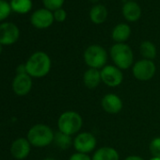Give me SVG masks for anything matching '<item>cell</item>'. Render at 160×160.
Masks as SVG:
<instances>
[{
  "mask_svg": "<svg viewBox=\"0 0 160 160\" xmlns=\"http://www.w3.org/2000/svg\"><path fill=\"white\" fill-rule=\"evenodd\" d=\"M28 74L31 77L41 78L45 76L51 69L50 57L42 51L32 54L26 62Z\"/></svg>",
  "mask_w": 160,
  "mask_h": 160,
  "instance_id": "cell-1",
  "label": "cell"
},
{
  "mask_svg": "<svg viewBox=\"0 0 160 160\" xmlns=\"http://www.w3.org/2000/svg\"><path fill=\"white\" fill-rule=\"evenodd\" d=\"M55 133L45 124H35L28 132V140L34 147H46L54 141Z\"/></svg>",
  "mask_w": 160,
  "mask_h": 160,
  "instance_id": "cell-2",
  "label": "cell"
},
{
  "mask_svg": "<svg viewBox=\"0 0 160 160\" xmlns=\"http://www.w3.org/2000/svg\"><path fill=\"white\" fill-rule=\"evenodd\" d=\"M83 126V119L79 113L75 111H65L58 120V131L69 136L76 135Z\"/></svg>",
  "mask_w": 160,
  "mask_h": 160,
  "instance_id": "cell-3",
  "label": "cell"
},
{
  "mask_svg": "<svg viewBox=\"0 0 160 160\" xmlns=\"http://www.w3.org/2000/svg\"><path fill=\"white\" fill-rule=\"evenodd\" d=\"M110 57L116 67L126 70L133 65L134 53L126 43H115L110 48Z\"/></svg>",
  "mask_w": 160,
  "mask_h": 160,
  "instance_id": "cell-4",
  "label": "cell"
},
{
  "mask_svg": "<svg viewBox=\"0 0 160 160\" xmlns=\"http://www.w3.org/2000/svg\"><path fill=\"white\" fill-rule=\"evenodd\" d=\"M84 60L90 68L101 70L107 64L108 53L103 46L92 44L85 50Z\"/></svg>",
  "mask_w": 160,
  "mask_h": 160,
  "instance_id": "cell-5",
  "label": "cell"
},
{
  "mask_svg": "<svg viewBox=\"0 0 160 160\" xmlns=\"http://www.w3.org/2000/svg\"><path fill=\"white\" fill-rule=\"evenodd\" d=\"M97 140L93 134L90 132H82L77 134L73 138L72 146L77 152L89 154L96 148Z\"/></svg>",
  "mask_w": 160,
  "mask_h": 160,
  "instance_id": "cell-6",
  "label": "cell"
},
{
  "mask_svg": "<svg viewBox=\"0 0 160 160\" xmlns=\"http://www.w3.org/2000/svg\"><path fill=\"white\" fill-rule=\"evenodd\" d=\"M156 67L152 60L150 59H140L137 61L132 69L134 76L140 81H148L152 79L155 73Z\"/></svg>",
  "mask_w": 160,
  "mask_h": 160,
  "instance_id": "cell-7",
  "label": "cell"
},
{
  "mask_svg": "<svg viewBox=\"0 0 160 160\" xmlns=\"http://www.w3.org/2000/svg\"><path fill=\"white\" fill-rule=\"evenodd\" d=\"M100 72L102 82L111 88L120 86L123 80L122 70L115 65H106L100 70Z\"/></svg>",
  "mask_w": 160,
  "mask_h": 160,
  "instance_id": "cell-8",
  "label": "cell"
},
{
  "mask_svg": "<svg viewBox=\"0 0 160 160\" xmlns=\"http://www.w3.org/2000/svg\"><path fill=\"white\" fill-rule=\"evenodd\" d=\"M20 37L18 27L11 22L0 24V43L2 45H12L15 43Z\"/></svg>",
  "mask_w": 160,
  "mask_h": 160,
  "instance_id": "cell-9",
  "label": "cell"
},
{
  "mask_svg": "<svg viewBox=\"0 0 160 160\" xmlns=\"http://www.w3.org/2000/svg\"><path fill=\"white\" fill-rule=\"evenodd\" d=\"M54 14L47 9H39L35 11L30 17L32 26L38 29H45L52 26L54 23Z\"/></svg>",
  "mask_w": 160,
  "mask_h": 160,
  "instance_id": "cell-10",
  "label": "cell"
},
{
  "mask_svg": "<svg viewBox=\"0 0 160 160\" xmlns=\"http://www.w3.org/2000/svg\"><path fill=\"white\" fill-rule=\"evenodd\" d=\"M32 79L28 73L26 74H16L12 81V90L15 94L19 96H25L31 91Z\"/></svg>",
  "mask_w": 160,
  "mask_h": 160,
  "instance_id": "cell-11",
  "label": "cell"
},
{
  "mask_svg": "<svg viewBox=\"0 0 160 160\" xmlns=\"http://www.w3.org/2000/svg\"><path fill=\"white\" fill-rule=\"evenodd\" d=\"M31 149V144L28 138H20L15 139L11 146V152L15 159L23 160L28 156Z\"/></svg>",
  "mask_w": 160,
  "mask_h": 160,
  "instance_id": "cell-12",
  "label": "cell"
},
{
  "mask_svg": "<svg viewBox=\"0 0 160 160\" xmlns=\"http://www.w3.org/2000/svg\"><path fill=\"white\" fill-rule=\"evenodd\" d=\"M101 104H102L103 109L107 113H109V114H117L122 108V99L114 93L106 94L103 97Z\"/></svg>",
  "mask_w": 160,
  "mask_h": 160,
  "instance_id": "cell-13",
  "label": "cell"
},
{
  "mask_svg": "<svg viewBox=\"0 0 160 160\" xmlns=\"http://www.w3.org/2000/svg\"><path fill=\"white\" fill-rule=\"evenodd\" d=\"M122 15L128 22H136L141 16V9L135 1H127L122 6Z\"/></svg>",
  "mask_w": 160,
  "mask_h": 160,
  "instance_id": "cell-14",
  "label": "cell"
},
{
  "mask_svg": "<svg viewBox=\"0 0 160 160\" xmlns=\"http://www.w3.org/2000/svg\"><path fill=\"white\" fill-rule=\"evenodd\" d=\"M83 82L84 85L89 89H95L102 82L101 72L98 69L90 68L88 69L83 75Z\"/></svg>",
  "mask_w": 160,
  "mask_h": 160,
  "instance_id": "cell-15",
  "label": "cell"
},
{
  "mask_svg": "<svg viewBox=\"0 0 160 160\" xmlns=\"http://www.w3.org/2000/svg\"><path fill=\"white\" fill-rule=\"evenodd\" d=\"M131 35V28L127 24H118L112 30L111 37L116 43H124Z\"/></svg>",
  "mask_w": 160,
  "mask_h": 160,
  "instance_id": "cell-16",
  "label": "cell"
},
{
  "mask_svg": "<svg viewBox=\"0 0 160 160\" xmlns=\"http://www.w3.org/2000/svg\"><path fill=\"white\" fill-rule=\"evenodd\" d=\"M92 160H120L117 150L112 147H101L96 150L92 157Z\"/></svg>",
  "mask_w": 160,
  "mask_h": 160,
  "instance_id": "cell-17",
  "label": "cell"
},
{
  "mask_svg": "<svg viewBox=\"0 0 160 160\" xmlns=\"http://www.w3.org/2000/svg\"><path fill=\"white\" fill-rule=\"evenodd\" d=\"M108 10L104 5H95L90 11V19L96 25L103 24L108 18Z\"/></svg>",
  "mask_w": 160,
  "mask_h": 160,
  "instance_id": "cell-18",
  "label": "cell"
},
{
  "mask_svg": "<svg viewBox=\"0 0 160 160\" xmlns=\"http://www.w3.org/2000/svg\"><path fill=\"white\" fill-rule=\"evenodd\" d=\"M10 4L12 10L19 14H26L32 9L31 0H11Z\"/></svg>",
  "mask_w": 160,
  "mask_h": 160,
  "instance_id": "cell-19",
  "label": "cell"
},
{
  "mask_svg": "<svg viewBox=\"0 0 160 160\" xmlns=\"http://www.w3.org/2000/svg\"><path fill=\"white\" fill-rule=\"evenodd\" d=\"M54 142L55 144L62 150H66L68 148H70L72 143H73V138H72V136H69L65 133H62L60 131L55 133V137H54Z\"/></svg>",
  "mask_w": 160,
  "mask_h": 160,
  "instance_id": "cell-20",
  "label": "cell"
},
{
  "mask_svg": "<svg viewBox=\"0 0 160 160\" xmlns=\"http://www.w3.org/2000/svg\"><path fill=\"white\" fill-rule=\"evenodd\" d=\"M139 51L143 58L150 59V60H152L156 57V53H157L155 45L150 41L142 42L139 46Z\"/></svg>",
  "mask_w": 160,
  "mask_h": 160,
  "instance_id": "cell-21",
  "label": "cell"
},
{
  "mask_svg": "<svg viewBox=\"0 0 160 160\" xmlns=\"http://www.w3.org/2000/svg\"><path fill=\"white\" fill-rule=\"evenodd\" d=\"M12 11V10L9 2H7L6 0H0V22L7 19Z\"/></svg>",
  "mask_w": 160,
  "mask_h": 160,
  "instance_id": "cell-22",
  "label": "cell"
},
{
  "mask_svg": "<svg viewBox=\"0 0 160 160\" xmlns=\"http://www.w3.org/2000/svg\"><path fill=\"white\" fill-rule=\"evenodd\" d=\"M64 1L65 0H42V3L45 9L54 12L55 11L62 8Z\"/></svg>",
  "mask_w": 160,
  "mask_h": 160,
  "instance_id": "cell-23",
  "label": "cell"
},
{
  "mask_svg": "<svg viewBox=\"0 0 160 160\" xmlns=\"http://www.w3.org/2000/svg\"><path fill=\"white\" fill-rule=\"evenodd\" d=\"M150 152L152 157H159L160 158V137L154 138L149 146Z\"/></svg>",
  "mask_w": 160,
  "mask_h": 160,
  "instance_id": "cell-24",
  "label": "cell"
},
{
  "mask_svg": "<svg viewBox=\"0 0 160 160\" xmlns=\"http://www.w3.org/2000/svg\"><path fill=\"white\" fill-rule=\"evenodd\" d=\"M53 14H54V19H55V21L59 22V23L64 22V21L66 20V18H67L66 11L63 10L62 8H61V9H58V10H57V11H55V12H53Z\"/></svg>",
  "mask_w": 160,
  "mask_h": 160,
  "instance_id": "cell-25",
  "label": "cell"
},
{
  "mask_svg": "<svg viewBox=\"0 0 160 160\" xmlns=\"http://www.w3.org/2000/svg\"><path fill=\"white\" fill-rule=\"evenodd\" d=\"M69 160H92V157L87 154V153H82V152H74L71 155Z\"/></svg>",
  "mask_w": 160,
  "mask_h": 160,
  "instance_id": "cell-26",
  "label": "cell"
},
{
  "mask_svg": "<svg viewBox=\"0 0 160 160\" xmlns=\"http://www.w3.org/2000/svg\"><path fill=\"white\" fill-rule=\"evenodd\" d=\"M16 72H17V74H26V73H28L26 64H20L19 66H17Z\"/></svg>",
  "mask_w": 160,
  "mask_h": 160,
  "instance_id": "cell-27",
  "label": "cell"
},
{
  "mask_svg": "<svg viewBox=\"0 0 160 160\" xmlns=\"http://www.w3.org/2000/svg\"><path fill=\"white\" fill-rule=\"evenodd\" d=\"M124 160H144V159L138 155H130V156H127Z\"/></svg>",
  "mask_w": 160,
  "mask_h": 160,
  "instance_id": "cell-28",
  "label": "cell"
},
{
  "mask_svg": "<svg viewBox=\"0 0 160 160\" xmlns=\"http://www.w3.org/2000/svg\"><path fill=\"white\" fill-rule=\"evenodd\" d=\"M149 160H160V158H159V157H152V158L149 159Z\"/></svg>",
  "mask_w": 160,
  "mask_h": 160,
  "instance_id": "cell-29",
  "label": "cell"
},
{
  "mask_svg": "<svg viewBox=\"0 0 160 160\" xmlns=\"http://www.w3.org/2000/svg\"><path fill=\"white\" fill-rule=\"evenodd\" d=\"M89 1H91V2H92V3H96V2L99 1V0H89Z\"/></svg>",
  "mask_w": 160,
  "mask_h": 160,
  "instance_id": "cell-30",
  "label": "cell"
},
{
  "mask_svg": "<svg viewBox=\"0 0 160 160\" xmlns=\"http://www.w3.org/2000/svg\"><path fill=\"white\" fill-rule=\"evenodd\" d=\"M2 46H3V45H2L1 43H0V54L2 53V49H3V48H2Z\"/></svg>",
  "mask_w": 160,
  "mask_h": 160,
  "instance_id": "cell-31",
  "label": "cell"
},
{
  "mask_svg": "<svg viewBox=\"0 0 160 160\" xmlns=\"http://www.w3.org/2000/svg\"><path fill=\"white\" fill-rule=\"evenodd\" d=\"M42 160H55L54 158H44V159H42Z\"/></svg>",
  "mask_w": 160,
  "mask_h": 160,
  "instance_id": "cell-32",
  "label": "cell"
},
{
  "mask_svg": "<svg viewBox=\"0 0 160 160\" xmlns=\"http://www.w3.org/2000/svg\"><path fill=\"white\" fill-rule=\"evenodd\" d=\"M128 1H134V0H128Z\"/></svg>",
  "mask_w": 160,
  "mask_h": 160,
  "instance_id": "cell-33",
  "label": "cell"
}]
</instances>
